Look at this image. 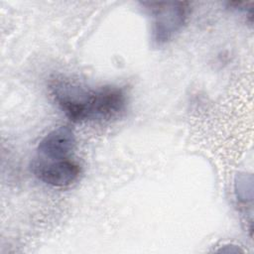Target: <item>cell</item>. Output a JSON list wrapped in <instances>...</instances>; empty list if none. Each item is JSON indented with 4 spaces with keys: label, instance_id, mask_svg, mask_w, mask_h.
I'll return each mask as SVG.
<instances>
[{
    "label": "cell",
    "instance_id": "cell-4",
    "mask_svg": "<svg viewBox=\"0 0 254 254\" xmlns=\"http://www.w3.org/2000/svg\"><path fill=\"white\" fill-rule=\"evenodd\" d=\"M75 144L72 130L66 126L59 127L48 133L39 143L40 157L48 159H64L68 155Z\"/></svg>",
    "mask_w": 254,
    "mask_h": 254
},
{
    "label": "cell",
    "instance_id": "cell-1",
    "mask_svg": "<svg viewBox=\"0 0 254 254\" xmlns=\"http://www.w3.org/2000/svg\"><path fill=\"white\" fill-rule=\"evenodd\" d=\"M51 92L59 107L72 122L98 120V88L89 89L63 78L51 83Z\"/></svg>",
    "mask_w": 254,
    "mask_h": 254
},
{
    "label": "cell",
    "instance_id": "cell-2",
    "mask_svg": "<svg viewBox=\"0 0 254 254\" xmlns=\"http://www.w3.org/2000/svg\"><path fill=\"white\" fill-rule=\"evenodd\" d=\"M151 15L152 39L157 46L171 41L184 27L189 14L187 2H143Z\"/></svg>",
    "mask_w": 254,
    "mask_h": 254
},
{
    "label": "cell",
    "instance_id": "cell-3",
    "mask_svg": "<svg viewBox=\"0 0 254 254\" xmlns=\"http://www.w3.org/2000/svg\"><path fill=\"white\" fill-rule=\"evenodd\" d=\"M31 171L43 183L57 188L72 185L80 175V167L66 158L48 159L38 157L33 160Z\"/></svg>",
    "mask_w": 254,
    "mask_h": 254
}]
</instances>
